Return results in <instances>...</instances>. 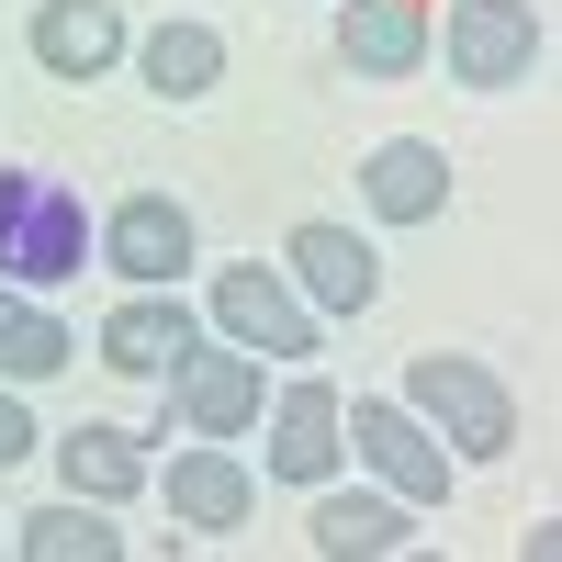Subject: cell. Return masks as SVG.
I'll return each mask as SVG.
<instances>
[{
    "instance_id": "6da1fadb",
    "label": "cell",
    "mask_w": 562,
    "mask_h": 562,
    "mask_svg": "<svg viewBox=\"0 0 562 562\" xmlns=\"http://www.w3.org/2000/svg\"><path fill=\"white\" fill-rule=\"evenodd\" d=\"M90 259V214L57 169H0V281L12 293H57Z\"/></svg>"
},
{
    "instance_id": "7a4b0ae2",
    "label": "cell",
    "mask_w": 562,
    "mask_h": 562,
    "mask_svg": "<svg viewBox=\"0 0 562 562\" xmlns=\"http://www.w3.org/2000/svg\"><path fill=\"white\" fill-rule=\"evenodd\" d=\"M405 405L439 428L450 461H506L518 450V394H506L484 360H461V349H416L405 360Z\"/></svg>"
},
{
    "instance_id": "3957f363",
    "label": "cell",
    "mask_w": 562,
    "mask_h": 562,
    "mask_svg": "<svg viewBox=\"0 0 562 562\" xmlns=\"http://www.w3.org/2000/svg\"><path fill=\"white\" fill-rule=\"evenodd\" d=\"M338 439H349V461H371L405 506H450V473L461 461L439 450V428L416 416L405 394H360V405H338Z\"/></svg>"
},
{
    "instance_id": "277c9868",
    "label": "cell",
    "mask_w": 562,
    "mask_h": 562,
    "mask_svg": "<svg viewBox=\"0 0 562 562\" xmlns=\"http://www.w3.org/2000/svg\"><path fill=\"white\" fill-rule=\"evenodd\" d=\"M214 338H237V349H259V360H315L326 349V315L281 281V259H237V270H214Z\"/></svg>"
},
{
    "instance_id": "5b68a950",
    "label": "cell",
    "mask_w": 562,
    "mask_h": 562,
    "mask_svg": "<svg viewBox=\"0 0 562 562\" xmlns=\"http://www.w3.org/2000/svg\"><path fill=\"white\" fill-rule=\"evenodd\" d=\"M439 57H450L461 90H518V79H540V57H551V23H540V0H450Z\"/></svg>"
},
{
    "instance_id": "8992f818",
    "label": "cell",
    "mask_w": 562,
    "mask_h": 562,
    "mask_svg": "<svg viewBox=\"0 0 562 562\" xmlns=\"http://www.w3.org/2000/svg\"><path fill=\"white\" fill-rule=\"evenodd\" d=\"M169 416L192 439H248L259 428V405H270V383H259V349H237V338H192V360L169 371Z\"/></svg>"
},
{
    "instance_id": "52a82bcc",
    "label": "cell",
    "mask_w": 562,
    "mask_h": 562,
    "mask_svg": "<svg viewBox=\"0 0 562 562\" xmlns=\"http://www.w3.org/2000/svg\"><path fill=\"white\" fill-rule=\"evenodd\" d=\"M338 461H349V439H338V394L315 383H281L270 405H259V473L270 484H338Z\"/></svg>"
},
{
    "instance_id": "ba28073f",
    "label": "cell",
    "mask_w": 562,
    "mask_h": 562,
    "mask_svg": "<svg viewBox=\"0 0 562 562\" xmlns=\"http://www.w3.org/2000/svg\"><path fill=\"white\" fill-rule=\"evenodd\" d=\"M192 338H203V315L180 304V281H135V293L102 315V360L124 383H169V371L192 360Z\"/></svg>"
},
{
    "instance_id": "9c48e42d",
    "label": "cell",
    "mask_w": 562,
    "mask_h": 562,
    "mask_svg": "<svg viewBox=\"0 0 562 562\" xmlns=\"http://www.w3.org/2000/svg\"><path fill=\"white\" fill-rule=\"evenodd\" d=\"M90 248H102V270H124V281H180L192 270V203L180 192H124L102 225H90Z\"/></svg>"
},
{
    "instance_id": "30bf717a",
    "label": "cell",
    "mask_w": 562,
    "mask_h": 562,
    "mask_svg": "<svg viewBox=\"0 0 562 562\" xmlns=\"http://www.w3.org/2000/svg\"><path fill=\"white\" fill-rule=\"evenodd\" d=\"M281 281H293L315 315H371L383 259H371V237H349V225H293V237H281Z\"/></svg>"
},
{
    "instance_id": "8fae6325",
    "label": "cell",
    "mask_w": 562,
    "mask_h": 562,
    "mask_svg": "<svg viewBox=\"0 0 562 562\" xmlns=\"http://www.w3.org/2000/svg\"><path fill=\"white\" fill-rule=\"evenodd\" d=\"M23 45H34V68H45V79H113L135 34H124L113 0H34Z\"/></svg>"
},
{
    "instance_id": "7c38bea8",
    "label": "cell",
    "mask_w": 562,
    "mask_h": 562,
    "mask_svg": "<svg viewBox=\"0 0 562 562\" xmlns=\"http://www.w3.org/2000/svg\"><path fill=\"white\" fill-rule=\"evenodd\" d=\"M147 484L169 495L180 529H248V506H259V473H248L225 439H192V450H180L169 473H147Z\"/></svg>"
},
{
    "instance_id": "4fadbf2b",
    "label": "cell",
    "mask_w": 562,
    "mask_h": 562,
    "mask_svg": "<svg viewBox=\"0 0 562 562\" xmlns=\"http://www.w3.org/2000/svg\"><path fill=\"white\" fill-rule=\"evenodd\" d=\"M338 68L349 79H416L428 68V12L416 0H338Z\"/></svg>"
},
{
    "instance_id": "5bb4252c",
    "label": "cell",
    "mask_w": 562,
    "mask_h": 562,
    "mask_svg": "<svg viewBox=\"0 0 562 562\" xmlns=\"http://www.w3.org/2000/svg\"><path fill=\"white\" fill-rule=\"evenodd\" d=\"M360 203L383 214V225H439V203H450V158L428 147V135H383V147L360 158Z\"/></svg>"
},
{
    "instance_id": "9a60e30c",
    "label": "cell",
    "mask_w": 562,
    "mask_h": 562,
    "mask_svg": "<svg viewBox=\"0 0 562 562\" xmlns=\"http://www.w3.org/2000/svg\"><path fill=\"white\" fill-rule=\"evenodd\" d=\"M416 540V506L383 484V495H326L315 484V518H304V551H326V562H383V551H405Z\"/></svg>"
},
{
    "instance_id": "2e32d148",
    "label": "cell",
    "mask_w": 562,
    "mask_h": 562,
    "mask_svg": "<svg viewBox=\"0 0 562 562\" xmlns=\"http://www.w3.org/2000/svg\"><path fill=\"white\" fill-rule=\"evenodd\" d=\"M135 79H147L158 102H203V90L225 79V34H214V23H192V12H169V23L135 34Z\"/></svg>"
},
{
    "instance_id": "e0dca14e",
    "label": "cell",
    "mask_w": 562,
    "mask_h": 562,
    "mask_svg": "<svg viewBox=\"0 0 562 562\" xmlns=\"http://www.w3.org/2000/svg\"><path fill=\"white\" fill-rule=\"evenodd\" d=\"M158 461L135 450V428H68L57 439V495H90V506H135Z\"/></svg>"
},
{
    "instance_id": "ac0fdd59",
    "label": "cell",
    "mask_w": 562,
    "mask_h": 562,
    "mask_svg": "<svg viewBox=\"0 0 562 562\" xmlns=\"http://www.w3.org/2000/svg\"><path fill=\"white\" fill-rule=\"evenodd\" d=\"M113 506H90V495H57V506H34V518H12V551L23 562H113L124 529H102Z\"/></svg>"
},
{
    "instance_id": "d6986e66",
    "label": "cell",
    "mask_w": 562,
    "mask_h": 562,
    "mask_svg": "<svg viewBox=\"0 0 562 562\" xmlns=\"http://www.w3.org/2000/svg\"><path fill=\"white\" fill-rule=\"evenodd\" d=\"M68 360H79V338H68L34 293H12V315H0V383H57Z\"/></svg>"
},
{
    "instance_id": "ffe728a7",
    "label": "cell",
    "mask_w": 562,
    "mask_h": 562,
    "mask_svg": "<svg viewBox=\"0 0 562 562\" xmlns=\"http://www.w3.org/2000/svg\"><path fill=\"white\" fill-rule=\"evenodd\" d=\"M45 450V428L23 416V383H0V473H12V461H34Z\"/></svg>"
},
{
    "instance_id": "44dd1931",
    "label": "cell",
    "mask_w": 562,
    "mask_h": 562,
    "mask_svg": "<svg viewBox=\"0 0 562 562\" xmlns=\"http://www.w3.org/2000/svg\"><path fill=\"white\" fill-rule=\"evenodd\" d=\"M0 315H12V281H0Z\"/></svg>"
}]
</instances>
